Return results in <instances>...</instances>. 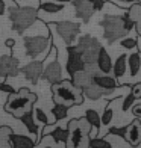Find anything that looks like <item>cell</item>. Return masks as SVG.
I'll return each instance as SVG.
<instances>
[{"label":"cell","mask_w":141,"mask_h":148,"mask_svg":"<svg viewBox=\"0 0 141 148\" xmlns=\"http://www.w3.org/2000/svg\"><path fill=\"white\" fill-rule=\"evenodd\" d=\"M50 89L53 92L55 104H64L71 107L84 103V92L73 83V80H59L56 83H52Z\"/></svg>","instance_id":"obj_1"},{"label":"cell","mask_w":141,"mask_h":148,"mask_svg":"<svg viewBox=\"0 0 141 148\" xmlns=\"http://www.w3.org/2000/svg\"><path fill=\"white\" fill-rule=\"evenodd\" d=\"M68 130L70 136L65 142V148H90L91 140V123L88 118H79L68 121Z\"/></svg>","instance_id":"obj_2"},{"label":"cell","mask_w":141,"mask_h":148,"mask_svg":"<svg viewBox=\"0 0 141 148\" xmlns=\"http://www.w3.org/2000/svg\"><path fill=\"white\" fill-rule=\"evenodd\" d=\"M37 100H38L37 94H33L28 88H21L18 92L9 94L8 101H6V104H5V110L12 113L15 118L20 119L24 113L32 110V106Z\"/></svg>","instance_id":"obj_3"},{"label":"cell","mask_w":141,"mask_h":148,"mask_svg":"<svg viewBox=\"0 0 141 148\" xmlns=\"http://www.w3.org/2000/svg\"><path fill=\"white\" fill-rule=\"evenodd\" d=\"M8 12L12 23V30H15L17 33H23L38 20V8L35 6H21V8L14 6L9 8Z\"/></svg>","instance_id":"obj_4"},{"label":"cell","mask_w":141,"mask_h":148,"mask_svg":"<svg viewBox=\"0 0 141 148\" xmlns=\"http://www.w3.org/2000/svg\"><path fill=\"white\" fill-rule=\"evenodd\" d=\"M100 26L103 27V38L108 41L109 44L115 42L117 39L126 36L127 32L124 27V18L123 15H111L106 14L103 20H100Z\"/></svg>","instance_id":"obj_5"},{"label":"cell","mask_w":141,"mask_h":148,"mask_svg":"<svg viewBox=\"0 0 141 148\" xmlns=\"http://www.w3.org/2000/svg\"><path fill=\"white\" fill-rule=\"evenodd\" d=\"M76 49L79 50V53L82 55L86 65L91 64H97V58H99V51L102 49L99 39H96L94 36L90 35H84L77 39V45Z\"/></svg>","instance_id":"obj_6"},{"label":"cell","mask_w":141,"mask_h":148,"mask_svg":"<svg viewBox=\"0 0 141 148\" xmlns=\"http://www.w3.org/2000/svg\"><path fill=\"white\" fill-rule=\"evenodd\" d=\"M24 50L29 58H38L50 47L49 36H24Z\"/></svg>","instance_id":"obj_7"},{"label":"cell","mask_w":141,"mask_h":148,"mask_svg":"<svg viewBox=\"0 0 141 148\" xmlns=\"http://www.w3.org/2000/svg\"><path fill=\"white\" fill-rule=\"evenodd\" d=\"M55 27L58 35L64 39V42L67 45H73V42L76 41V38L80 32V24L73 23V21H58L55 23Z\"/></svg>","instance_id":"obj_8"},{"label":"cell","mask_w":141,"mask_h":148,"mask_svg":"<svg viewBox=\"0 0 141 148\" xmlns=\"http://www.w3.org/2000/svg\"><path fill=\"white\" fill-rule=\"evenodd\" d=\"M67 53H68V58H67V73L70 74V76H73L75 73L77 71H82L85 70V60L82 58V55L79 53V50L76 49V45H67Z\"/></svg>","instance_id":"obj_9"},{"label":"cell","mask_w":141,"mask_h":148,"mask_svg":"<svg viewBox=\"0 0 141 148\" xmlns=\"http://www.w3.org/2000/svg\"><path fill=\"white\" fill-rule=\"evenodd\" d=\"M18 59L12 55H3L0 56V77L8 79V77H15L18 76L20 68H18Z\"/></svg>","instance_id":"obj_10"},{"label":"cell","mask_w":141,"mask_h":148,"mask_svg":"<svg viewBox=\"0 0 141 148\" xmlns=\"http://www.w3.org/2000/svg\"><path fill=\"white\" fill-rule=\"evenodd\" d=\"M20 73H23L24 77L30 83L37 85L38 80L43 77V73H44V60H32L28 65H24L23 68H20Z\"/></svg>","instance_id":"obj_11"},{"label":"cell","mask_w":141,"mask_h":148,"mask_svg":"<svg viewBox=\"0 0 141 148\" xmlns=\"http://www.w3.org/2000/svg\"><path fill=\"white\" fill-rule=\"evenodd\" d=\"M94 83L103 89L105 95H111V94L117 92V91H122L124 88V86L118 88V86H117V79L111 77V76H108V74H105V73L97 74V76L94 77Z\"/></svg>","instance_id":"obj_12"},{"label":"cell","mask_w":141,"mask_h":148,"mask_svg":"<svg viewBox=\"0 0 141 148\" xmlns=\"http://www.w3.org/2000/svg\"><path fill=\"white\" fill-rule=\"evenodd\" d=\"M73 6H75V14L77 18H80L84 23H88L90 18L94 15V6L91 3V0H73Z\"/></svg>","instance_id":"obj_13"},{"label":"cell","mask_w":141,"mask_h":148,"mask_svg":"<svg viewBox=\"0 0 141 148\" xmlns=\"http://www.w3.org/2000/svg\"><path fill=\"white\" fill-rule=\"evenodd\" d=\"M41 79L49 83H56L59 80H62V68L56 59H53V62H49L44 66V73Z\"/></svg>","instance_id":"obj_14"},{"label":"cell","mask_w":141,"mask_h":148,"mask_svg":"<svg viewBox=\"0 0 141 148\" xmlns=\"http://www.w3.org/2000/svg\"><path fill=\"white\" fill-rule=\"evenodd\" d=\"M124 140L131 147L141 145V123L138 119H133L132 123L127 125V132H126V139Z\"/></svg>","instance_id":"obj_15"},{"label":"cell","mask_w":141,"mask_h":148,"mask_svg":"<svg viewBox=\"0 0 141 148\" xmlns=\"http://www.w3.org/2000/svg\"><path fill=\"white\" fill-rule=\"evenodd\" d=\"M71 80L77 88H80L84 91L85 88H88V86H91L94 83V74L90 73L88 70H82V71H77V73L73 74Z\"/></svg>","instance_id":"obj_16"},{"label":"cell","mask_w":141,"mask_h":148,"mask_svg":"<svg viewBox=\"0 0 141 148\" xmlns=\"http://www.w3.org/2000/svg\"><path fill=\"white\" fill-rule=\"evenodd\" d=\"M97 65H99V68L102 70L105 74H109L112 70H114V66H112V60L108 55V51H106L103 47L100 49L99 51V58H97Z\"/></svg>","instance_id":"obj_17"},{"label":"cell","mask_w":141,"mask_h":148,"mask_svg":"<svg viewBox=\"0 0 141 148\" xmlns=\"http://www.w3.org/2000/svg\"><path fill=\"white\" fill-rule=\"evenodd\" d=\"M11 144H12V148H33L35 147V142L30 138L23 136V134H15V133L11 134Z\"/></svg>","instance_id":"obj_18"},{"label":"cell","mask_w":141,"mask_h":148,"mask_svg":"<svg viewBox=\"0 0 141 148\" xmlns=\"http://www.w3.org/2000/svg\"><path fill=\"white\" fill-rule=\"evenodd\" d=\"M126 55H120L118 58H117V60L114 62V70H112V73H114V77H115L117 80L118 79H122L123 76H124V73H126Z\"/></svg>","instance_id":"obj_19"},{"label":"cell","mask_w":141,"mask_h":148,"mask_svg":"<svg viewBox=\"0 0 141 148\" xmlns=\"http://www.w3.org/2000/svg\"><path fill=\"white\" fill-rule=\"evenodd\" d=\"M127 65H129L131 76L135 77L140 71V66H141V55L140 53H132L131 56H127Z\"/></svg>","instance_id":"obj_20"},{"label":"cell","mask_w":141,"mask_h":148,"mask_svg":"<svg viewBox=\"0 0 141 148\" xmlns=\"http://www.w3.org/2000/svg\"><path fill=\"white\" fill-rule=\"evenodd\" d=\"M35 115H33V110H29L28 113H24V115L20 118V121L24 124V127L28 129L30 133H38V125L35 124ZM39 134V133H38Z\"/></svg>","instance_id":"obj_21"},{"label":"cell","mask_w":141,"mask_h":148,"mask_svg":"<svg viewBox=\"0 0 141 148\" xmlns=\"http://www.w3.org/2000/svg\"><path fill=\"white\" fill-rule=\"evenodd\" d=\"M52 136L55 139L56 144H62V142H67L68 140V136H70V130L68 127H55L52 132Z\"/></svg>","instance_id":"obj_22"},{"label":"cell","mask_w":141,"mask_h":148,"mask_svg":"<svg viewBox=\"0 0 141 148\" xmlns=\"http://www.w3.org/2000/svg\"><path fill=\"white\" fill-rule=\"evenodd\" d=\"M84 95L86 98H90V100H99L100 97H105V92H103V89L100 88V86H97L96 83H93L91 86H88V88L84 89Z\"/></svg>","instance_id":"obj_23"},{"label":"cell","mask_w":141,"mask_h":148,"mask_svg":"<svg viewBox=\"0 0 141 148\" xmlns=\"http://www.w3.org/2000/svg\"><path fill=\"white\" fill-rule=\"evenodd\" d=\"M39 9L43 12H47V14H56V12H61L64 9L62 3H58V2H43L39 5Z\"/></svg>","instance_id":"obj_24"},{"label":"cell","mask_w":141,"mask_h":148,"mask_svg":"<svg viewBox=\"0 0 141 148\" xmlns=\"http://www.w3.org/2000/svg\"><path fill=\"white\" fill-rule=\"evenodd\" d=\"M85 116L88 118V121L91 123V125L94 127V132H97L99 129H100V125H102V116L99 115V113L96 112V110H93V109H88L85 112Z\"/></svg>","instance_id":"obj_25"},{"label":"cell","mask_w":141,"mask_h":148,"mask_svg":"<svg viewBox=\"0 0 141 148\" xmlns=\"http://www.w3.org/2000/svg\"><path fill=\"white\" fill-rule=\"evenodd\" d=\"M52 113L55 116V119H64V118H67V113H68V106L56 104L52 107Z\"/></svg>","instance_id":"obj_26"},{"label":"cell","mask_w":141,"mask_h":148,"mask_svg":"<svg viewBox=\"0 0 141 148\" xmlns=\"http://www.w3.org/2000/svg\"><path fill=\"white\" fill-rule=\"evenodd\" d=\"M127 14L133 20V21H140L141 20V3H132V6L127 9Z\"/></svg>","instance_id":"obj_27"},{"label":"cell","mask_w":141,"mask_h":148,"mask_svg":"<svg viewBox=\"0 0 141 148\" xmlns=\"http://www.w3.org/2000/svg\"><path fill=\"white\" fill-rule=\"evenodd\" d=\"M90 148H112V147L105 138H91Z\"/></svg>","instance_id":"obj_28"},{"label":"cell","mask_w":141,"mask_h":148,"mask_svg":"<svg viewBox=\"0 0 141 148\" xmlns=\"http://www.w3.org/2000/svg\"><path fill=\"white\" fill-rule=\"evenodd\" d=\"M33 115H35V119L38 121V123H41L43 125L50 124L49 123V118H47V115L44 113V110H41L39 107H35V109H33Z\"/></svg>","instance_id":"obj_29"},{"label":"cell","mask_w":141,"mask_h":148,"mask_svg":"<svg viewBox=\"0 0 141 148\" xmlns=\"http://www.w3.org/2000/svg\"><path fill=\"white\" fill-rule=\"evenodd\" d=\"M111 106V104H109ZM106 107L105 112H103V115H102V125H108L111 123V119L114 116V110H112V107Z\"/></svg>","instance_id":"obj_30"},{"label":"cell","mask_w":141,"mask_h":148,"mask_svg":"<svg viewBox=\"0 0 141 148\" xmlns=\"http://www.w3.org/2000/svg\"><path fill=\"white\" fill-rule=\"evenodd\" d=\"M122 47L123 49H126V50H131V49H135V47L138 45V42H137V39H133V38H123L122 39Z\"/></svg>","instance_id":"obj_31"},{"label":"cell","mask_w":141,"mask_h":148,"mask_svg":"<svg viewBox=\"0 0 141 148\" xmlns=\"http://www.w3.org/2000/svg\"><path fill=\"white\" fill-rule=\"evenodd\" d=\"M126 132H127V125L126 127H112L108 132V134H117V136L126 139Z\"/></svg>","instance_id":"obj_32"},{"label":"cell","mask_w":141,"mask_h":148,"mask_svg":"<svg viewBox=\"0 0 141 148\" xmlns=\"http://www.w3.org/2000/svg\"><path fill=\"white\" fill-rule=\"evenodd\" d=\"M135 100H137V98L132 95V92H129V94H127V97L124 98V101H123V107H122V109H123V110H127L131 106H133Z\"/></svg>","instance_id":"obj_33"},{"label":"cell","mask_w":141,"mask_h":148,"mask_svg":"<svg viewBox=\"0 0 141 148\" xmlns=\"http://www.w3.org/2000/svg\"><path fill=\"white\" fill-rule=\"evenodd\" d=\"M131 92H132V95L135 97V98H141V82L133 85L132 89H131Z\"/></svg>","instance_id":"obj_34"},{"label":"cell","mask_w":141,"mask_h":148,"mask_svg":"<svg viewBox=\"0 0 141 148\" xmlns=\"http://www.w3.org/2000/svg\"><path fill=\"white\" fill-rule=\"evenodd\" d=\"M0 91H3L6 94H14L15 92V89L12 88L11 85H8V83H0Z\"/></svg>","instance_id":"obj_35"},{"label":"cell","mask_w":141,"mask_h":148,"mask_svg":"<svg viewBox=\"0 0 141 148\" xmlns=\"http://www.w3.org/2000/svg\"><path fill=\"white\" fill-rule=\"evenodd\" d=\"M91 3H93L96 11H102L103 6H105V0H91Z\"/></svg>","instance_id":"obj_36"},{"label":"cell","mask_w":141,"mask_h":148,"mask_svg":"<svg viewBox=\"0 0 141 148\" xmlns=\"http://www.w3.org/2000/svg\"><path fill=\"white\" fill-rule=\"evenodd\" d=\"M132 113H133V116L141 118V103L133 104V106H132Z\"/></svg>","instance_id":"obj_37"},{"label":"cell","mask_w":141,"mask_h":148,"mask_svg":"<svg viewBox=\"0 0 141 148\" xmlns=\"http://www.w3.org/2000/svg\"><path fill=\"white\" fill-rule=\"evenodd\" d=\"M5 45L8 47V49H12V47L15 45V41L12 38H9V39H6V41H5Z\"/></svg>","instance_id":"obj_38"},{"label":"cell","mask_w":141,"mask_h":148,"mask_svg":"<svg viewBox=\"0 0 141 148\" xmlns=\"http://www.w3.org/2000/svg\"><path fill=\"white\" fill-rule=\"evenodd\" d=\"M5 11H6L5 0H0V15H5Z\"/></svg>","instance_id":"obj_39"},{"label":"cell","mask_w":141,"mask_h":148,"mask_svg":"<svg viewBox=\"0 0 141 148\" xmlns=\"http://www.w3.org/2000/svg\"><path fill=\"white\" fill-rule=\"evenodd\" d=\"M135 32H137L138 36H141V20L135 23Z\"/></svg>","instance_id":"obj_40"},{"label":"cell","mask_w":141,"mask_h":148,"mask_svg":"<svg viewBox=\"0 0 141 148\" xmlns=\"http://www.w3.org/2000/svg\"><path fill=\"white\" fill-rule=\"evenodd\" d=\"M58 3H68V2H73V0H55Z\"/></svg>","instance_id":"obj_41"},{"label":"cell","mask_w":141,"mask_h":148,"mask_svg":"<svg viewBox=\"0 0 141 148\" xmlns=\"http://www.w3.org/2000/svg\"><path fill=\"white\" fill-rule=\"evenodd\" d=\"M124 2H127V3H135L137 0H124Z\"/></svg>","instance_id":"obj_42"},{"label":"cell","mask_w":141,"mask_h":148,"mask_svg":"<svg viewBox=\"0 0 141 148\" xmlns=\"http://www.w3.org/2000/svg\"><path fill=\"white\" fill-rule=\"evenodd\" d=\"M46 148H50V147H46Z\"/></svg>","instance_id":"obj_43"},{"label":"cell","mask_w":141,"mask_h":148,"mask_svg":"<svg viewBox=\"0 0 141 148\" xmlns=\"http://www.w3.org/2000/svg\"><path fill=\"white\" fill-rule=\"evenodd\" d=\"M0 127H2V125H0Z\"/></svg>","instance_id":"obj_44"},{"label":"cell","mask_w":141,"mask_h":148,"mask_svg":"<svg viewBox=\"0 0 141 148\" xmlns=\"http://www.w3.org/2000/svg\"><path fill=\"white\" fill-rule=\"evenodd\" d=\"M123 2H124V0H123Z\"/></svg>","instance_id":"obj_45"}]
</instances>
